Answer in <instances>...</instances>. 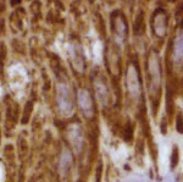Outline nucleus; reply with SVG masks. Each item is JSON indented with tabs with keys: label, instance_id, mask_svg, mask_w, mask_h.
Segmentation results:
<instances>
[{
	"label": "nucleus",
	"instance_id": "obj_2",
	"mask_svg": "<svg viewBox=\"0 0 183 182\" xmlns=\"http://www.w3.org/2000/svg\"><path fill=\"white\" fill-rule=\"evenodd\" d=\"M176 127H177V131H178L180 133H183V117L182 116H178V117H177Z\"/></svg>",
	"mask_w": 183,
	"mask_h": 182
},
{
	"label": "nucleus",
	"instance_id": "obj_3",
	"mask_svg": "<svg viewBox=\"0 0 183 182\" xmlns=\"http://www.w3.org/2000/svg\"><path fill=\"white\" fill-rule=\"evenodd\" d=\"M169 1H176V0H169Z\"/></svg>",
	"mask_w": 183,
	"mask_h": 182
},
{
	"label": "nucleus",
	"instance_id": "obj_1",
	"mask_svg": "<svg viewBox=\"0 0 183 182\" xmlns=\"http://www.w3.org/2000/svg\"><path fill=\"white\" fill-rule=\"evenodd\" d=\"M177 160H178V150H177V148H175L172 152V158H171V168L172 169L175 168V165H177Z\"/></svg>",
	"mask_w": 183,
	"mask_h": 182
}]
</instances>
